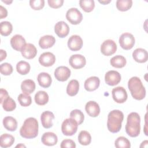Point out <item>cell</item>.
<instances>
[{"instance_id":"cell-1","label":"cell","mask_w":148,"mask_h":148,"mask_svg":"<svg viewBox=\"0 0 148 148\" xmlns=\"http://www.w3.org/2000/svg\"><path fill=\"white\" fill-rule=\"evenodd\" d=\"M39 124L34 117H28L25 120L20 130L21 136L26 139H33L38 135Z\"/></svg>"},{"instance_id":"cell-2","label":"cell","mask_w":148,"mask_h":148,"mask_svg":"<svg viewBox=\"0 0 148 148\" xmlns=\"http://www.w3.org/2000/svg\"><path fill=\"white\" fill-rule=\"evenodd\" d=\"M140 118L136 112H131L127 116L125 125L126 133L131 137L138 136L140 131Z\"/></svg>"},{"instance_id":"cell-3","label":"cell","mask_w":148,"mask_h":148,"mask_svg":"<svg viewBox=\"0 0 148 148\" xmlns=\"http://www.w3.org/2000/svg\"><path fill=\"white\" fill-rule=\"evenodd\" d=\"M124 119L123 113L119 110H113L108 116L107 127L112 133L120 131L121 128V123Z\"/></svg>"},{"instance_id":"cell-4","label":"cell","mask_w":148,"mask_h":148,"mask_svg":"<svg viewBox=\"0 0 148 148\" xmlns=\"http://www.w3.org/2000/svg\"><path fill=\"white\" fill-rule=\"evenodd\" d=\"M128 87L132 97L136 100H142L146 96V90L140 79L136 76L132 77L128 82Z\"/></svg>"},{"instance_id":"cell-5","label":"cell","mask_w":148,"mask_h":148,"mask_svg":"<svg viewBox=\"0 0 148 148\" xmlns=\"http://www.w3.org/2000/svg\"><path fill=\"white\" fill-rule=\"evenodd\" d=\"M78 125L77 122L73 119L71 117L66 119L62 123V132L65 136H72L77 132Z\"/></svg>"},{"instance_id":"cell-6","label":"cell","mask_w":148,"mask_h":148,"mask_svg":"<svg viewBox=\"0 0 148 148\" xmlns=\"http://www.w3.org/2000/svg\"><path fill=\"white\" fill-rule=\"evenodd\" d=\"M119 42L122 49L125 50H128L134 47L135 39L132 34L128 32H125L120 36Z\"/></svg>"},{"instance_id":"cell-7","label":"cell","mask_w":148,"mask_h":148,"mask_svg":"<svg viewBox=\"0 0 148 148\" xmlns=\"http://www.w3.org/2000/svg\"><path fill=\"white\" fill-rule=\"evenodd\" d=\"M66 18L72 24L77 25L82 21L83 15L77 8H72L66 12Z\"/></svg>"},{"instance_id":"cell-8","label":"cell","mask_w":148,"mask_h":148,"mask_svg":"<svg viewBox=\"0 0 148 148\" xmlns=\"http://www.w3.org/2000/svg\"><path fill=\"white\" fill-rule=\"evenodd\" d=\"M117 50V45L112 39L105 40L101 46V53L106 56H110L115 53Z\"/></svg>"},{"instance_id":"cell-9","label":"cell","mask_w":148,"mask_h":148,"mask_svg":"<svg viewBox=\"0 0 148 148\" xmlns=\"http://www.w3.org/2000/svg\"><path fill=\"white\" fill-rule=\"evenodd\" d=\"M112 95L113 100L119 103L125 102L128 98L127 92L125 89L123 87H117L112 91Z\"/></svg>"},{"instance_id":"cell-10","label":"cell","mask_w":148,"mask_h":148,"mask_svg":"<svg viewBox=\"0 0 148 148\" xmlns=\"http://www.w3.org/2000/svg\"><path fill=\"white\" fill-rule=\"evenodd\" d=\"M69 65L74 69H81L86 64V58L81 54H74L71 56L69 60Z\"/></svg>"},{"instance_id":"cell-11","label":"cell","mask_w":148,"mask_h":148,"mask_svg":"<svg viewBox=\"0 0 148 148\" xmlns=\"http://www.w3.org/2000/svg\"><path fill=\"white\" fill-rule=\"evenodd\" d=\"M121 80V75L117 71H109L105 75V81L109 86H116L120 83Z\"/></svg>"},{"instance_id":"cell-12","label":"cell","mask_w":148,"mask_h":148,"mask_svg":"<svg viewBox=\"0 0 148 148\" xmlns=\"http://www.w3.org/2000/svg\"><path fill=\"white\" fill-rule=\"evenodd\" d=\"M71 76V70L66 66H60L54 71V76L60 82H65Z\"/></svg>"},{"instance_id":"cell-13","label":"cell","mask_w":148,"mask_h":148,"mask_svg":"<svg viewBox=\"0 0 148 148\" xmlns=\"http://www.w3.org/2000/svg\"><path fill=\"white\" fill-rule=\"evenodd\" d=\"M83 40L82 38L77 35H72L68 40V46L72 51H78L83 46Z\"/></svg>"},{"instance_id":"cell-14","label":"cell","mask_w":148,"mask_h":148,"mask_svg":"<svg viewBox=\"0 0 148 148\" xmlns=\"http://www.w3.org/2000/svg\"><path fill=\"white\" fill-rule=\"evenodd\" d=\"M54 31L58 37L63 38L68 35L69 32V27L65 21H60L56 24L54 26Z\"/></svg>"},{"instance_id":"cell-15","label":"cell","mask_w":148,"mask_h":148,"mask_svg":"<svg viewBox=\"0 0 148 148\" xmlns=\"http://www.w3.org/2000/svg\"><path fill=\"white\" fill-rule=\"evenodd\" d=\"M39 62L43 66H51L56 62V57L52 53L45 52L40 56Z\"/></svg>"},{"instance_id":"cell-16","label":"cell","mask_w":148,"mask_h":148,"mask_svg":"<svg viewBox=\"0 0 148 148\" xmlns=\"http://www.w3.org/2000/svg\"><path fill=\"white\" fill-rule=\"evenodd\" d=\"M25 44V40L21 35H15L10 39L11 46L16 51H21Z\"/></svg>"},{"instance_id":"cell-17","label":"cell","mask_w":148,"mask_h":148,"mask_svg":"<svg viewBox=\"0 0 148 148\" xmlns=\"http://www.w3.org/2000/svg\"><path fill=\"white\" fill-rule=\"evenodd\" d=\"M85 110L88 115L92 117H97L100 113V108L98 103L93 101H88L86 103Z\"/></svg>"},{"instance_id":"cell-18","label":"cell","mask_w":148,"mask_h":148,"mask_svg":"<svg viewBox=\"0 0 148 148\" xmlns=\"http://www.w3.org/2000/svg\"><path fill=\"white\" fill-rule=\"evenodd\" d=\"M54 119V114L50 111H45L40 116V121L42 126L45 128H50L53 125V120Z\"/></svg>"},{"instance_id":"cell-19","label":"cell","mask_w":148,"mask_h":148,"mask_svg":"<svg viewBox=\"0 0 148 148\" xmlns=\"http://www.w3.org/2000/svg\"><path fill=\"white\" fill-rule=\"evenodd\" d=\"M21 53L24 58L30 60L34 58L36 56L37 54V50L33 44L26 43Z\"/></svg>"},{"instance_id":"cell-20","label":"cell","mask_w":148,"mask_h":148,"mask_svg":"<svg viewBox=\"0 0 148 148\" xmlns=\"http://www.w3.org/2000/svg\"><path fill=\"white\" fill-rule=\"evenodd\" d=\"M132 57L136 62L139 63H144L147 61L148 53L145 49L138 48L133 51Z\"/></svg>"},{"instance_id":"cell-21","label":"cell","mask_w":148,"mask_h":148,"mask_svg":"<svg viewBox=\"0 0 148 148\" xmlns=\"http://www.w3.org/2000/svg\"><path fill=\"white\" fill-rule=\"evenodd\" d=\"M100 84V80L97 76H91L84 82V88L87 91H93L97 90Z\"/></svg>"},{"instance_id":"cell-22","label":"cell","mask_w":148,"mask_h":148,"mask_svg":"<svg viewBox=\"0 0 148 148\" xmlns=\"http://www.w3.org/2000/svg\"><path fill=\"white\" fill-rule=\"evenodd\" d=\"M41 141L43 145L48 146H51L57 144L58 142V138L54 133L47 132L43 134L41 138Z\"/></svg>"},{"instance_id":"cell-23","label":"cell","mask_w":148,"mask_h":148,"mask_svg":"<svg viewBox=\"0 0 148 148\" xmlns=\"http://www.w3.org/2000/svg\"><path fill=\"white\" fill-rule=\"evenodd\" d=\"M56 42V39L53 35H46L41 37L39 40V46L43 49H49Z\"/></svg>"},{"instance_id":"cell-24","label":"cell","mask_w":148,"mask_h":148,"mask_svg":"<svg viewBox=\"0 0 148 148\" xmlns=\"http://www.w3.org/2000/svg\"><path fill=\"white\" fill-rule=\"evenodd\" d=\"M37 80L39 86L46 88L49 87L52 82V79L50 75L46 72L40 73L38 75Z\"/></svg>"},{"instance_id":"cell-25","label":"cell","mask_w":148,"mask_h":148,"mask_svg":"<svg viewBox=\"0 0 148 148\" xmlns=\"http://www.w3.org/2000/svg\"><path fill=\"white\" fill-rule=\"evenodd\" d=\"M35 83L31 79L24 80L21 84V89L23 93L31 94L35 90Z\"/></svg>"},{"instance_id":"cell-26","label":"cell","mask_w":148,"mask_h":148,"mask_svg":"<svg viewBox=\"0 0 148 148\" xmlns=\"http://www.w3.org/2000/svg\"><path fill=\"white\" fill-rule=\"evenodd\" d=\"M3 125L7 130L14 131L17 128V121L15 118L12 116H7L3 119Z\"/></svg>"},{"instance_id":"cell-27","label":"cell","mask_w":148,"mask_h":148,"mask_svg":"<svg viewBox=\"0 0 148 148\" xmlns=\"http://www.w3.org/2000/svg\"><path fill=\"white\" fill-rule=\"evenodd\" d=\"M35 103L38 105H45L49 101V95L44 91H39L35 95Z\"/></svg>"},{"instance_id":"cell-28","label":"cell","mask_w":148,"mask_h":148,"mask_svg":"<svg viewBox=\"0 0 148 148\" xmlns=\"http://www.w3.org/2000/svg\"><path fill=\"white\" fill-rule=\"evenodd\" d=\"M110 65L116 68H121L125 66L127 63L125 58L120 55H117L112 57L110 60Z\"/></svg>"},{"instance_id":"cell-29","label":"cell","mask_w":148,"mask_h":148,"mask_svg":"<svg viewBox=\"0 0 148 148\" xmlns=\"http://www.w3.org/2000/svg\"><path fill=\"white\" fill-rule=\"evenodd\" d=\"M79 90V83L77 80H71L66 87V93L71 97L76 95Z\"/></svg>"},{"instance_id":"cell-30","label":"cell","mask_w":148,"mask_h":148,"mask_svg":"<svg viewBox=\"0 0 148 148\" xmlns=\"http://www.w3.org/2000/svg\"><path fill=\"white\" fill-rule=\"evenodd\" d=\"M14 142V138L9 134H3L0 136V146L3 148L10 147Z\"/></svg>"},{"instance_id":"cell-31","label":"cell","mask_w":148,"mask_h":148,"mask_svg":"<svg viewBox=\"0 0 148 148\" xmlns=\"http://www.w3.org/2000/svg\"><path fill=\"white\" fill-rule=\"evenodd\" d=\"M78 141L82 145L87 146L90 145L91 142L90 134L87 131H81L78 135Z\"/></svg>"},{"instance_id":"cell-32","label":"cell","mask_w":148,"mask_h":148,"mask_svg":"<svg viewBox=\"0 0 148 148\" xmlns=\"http://www.w3.org/2000/svg\"><path fill=\"white\" fill-rule=\"evenodd\" d=\"M30 68L29 64L25 61H20L16 65L17 72L21 75H27L29 72Z\"/></svg>"},{"instance_id":"cell-33","label":"cell","mask_w":148,"mask_h":148,"mask_svg":"<svg viewBox=\"0 0 148 148\" xmlns=\"http://www.w3.org/2000/svg\"><path fill=\"white\" fill-rule=\"evenodd\" d=\"M13 30L12 24L7 21H2L0 24V33L2 36H7L9 35Z\"/></svg>"},{"instance_id":"cell-34","label":"cell","mask_w":148,"mask_h":148,"mask_svg":"<svg viewBox=\"0 0 148 148\" xmlns=\"http://www.w3.org/2000/svg\"><path fill=\"white\" fill-rule=\"evenodd\" d=\"M117 9L121 12H125L129 10L132 5V0H117L116 1Z\"/></svg>"},{"instance_id":"cell-35","label":"cell","mask_w":148,"mask_h":148,"mask_svg":"<svg viewBox=\"0 0 148 148\" xmlns=\"http://www.w3.org/2000/svg\"><path fill=\"white\" fill-rule=\"evenodd\" d=\"M80 8L86 12H91L95 7V2L93 0H80L79 1Z\"/></svg>"},{"instance_id":"cell-36","label":"cell","mask_w":148,"mask_h":148,"mask_svg":"<svg viewBox=\"0 0 148 148\" xmlns=\"http://www.w3.org/2000/svg\"><path fill=\"white\" fill-rule=\"evenodd\" d=\"M70 117L75 120L78 125L83 123L84 120V115L83 113L79 109H74L70 113Z\"/></svg>"},{"instance_id":"cell-37","label":"cell","mask_w":148,"mask_h":148,"mask_svg":"<svg viewBox=\"0 0 148 148\" xmlns=\"http://www.w3.org/2000/svg\"><path fill=\"white\" fill-rule=\"evenodd\" d=\"M3 109L6 112H12L16 108L15 101L10 97H8L2 103Z\"/></svg>"},{"instance_id":"cell-38","label":"cell","mask_w":148,"mask_h":148,"mask_svg":"<svg viewBox=\"0 0 148 148\" xmlns=\"http://www.w3.org/2000/svg\"><path fill=\"white\" fill-rule=\"evenodd\" d=\"M114 146L117 148H130L131 143L127 138L124 136H119L115 140Z\"/></svg>"},{"instance_id":"cell-39","label":"cell","mask_w":148,"mask_h":148,"mask_svg":"<svg viewBox=\"0 0 148 148\" xmlns=\"http://www.w3.org/2000/svg\"><path fill=\"white\" fill-rule=\"evenodd\" d=\"M17 100L20 105L24 107L28 106L32 103L31 97L29 94L25 93L19 94L17 98Z\"/></svg>"},{"instance_id":"cell-40","label":"cell","mask_w":148,"mask_h":148,"mask_svg":"<svg viewBox=\"0 0 148 148\" xmlns=\"http://www.w3.org/2000/svg\"><path fill=\"white\" fill-rule=\"evenodd\" d=\"M0 72L1 73L5 75L8 76L12 74L13 72V67L12 65L8 62L3 63L0 66Z\"/></svg>"},{"instance_id":"cell-41","label":"cell","mask_w":148,"mask_h":148,"mask_svg":"<svg viewBox=\"0 0 148 148\" xmlns=\"http://www.w3.org/2000/svg\"><path fill=\"white\" fill-rule=\"evenodd\" d=\"M31 8L35 10H39L43 9L45 6L44 0H31L29 1Z\"/></svg>"},{"instance_id":"cell-42","label":"cell","mask_w":148,"mask_h":148,"mask_svg":"<svg viewBox=\"0 0 148 148\" xmlns=\"http://www.w3.org/2000/svg\"><path fill=\"white\" fill-rule=\"evenodd\" d=\"M61 148L68 147V148H75L76 144L73 140L71 139H64L63 140L60 145Z\"/></svg>"},{"instance_id":"cell-43","label":"cell","mask_w":148,"mask_h":148,"mask_svg":"<svg viewBox=\"0 0 148 148\" xmlns=\"http://www.w3.org/2000/svg\"><path fill=\"white\" fill-rule=\"evenodd\" d=\"M47 2L50 7L54 9H57L62 6L64 3V1L63 0H48Z\"/></svg>"},{"instance_id":"cell-44","label":"cell","mask_w":148,"mask_h":148,"mask_svg":"<svg viewBox=\"0 0 148 148\" xmlns=\"http://www.w3.org/2000/svg\"><path fill=\"white\" fill-rule=\"evenodd\" d=\"M9 94L8 91L3 89V88H1L0 89V98H1V101H0V103L2 104L3 103V102L8 97Z\"/></svg>"},{"instance_id":"cell-45","label":"cell","mask_w":148,"mask_h":148,"mask_svg":"<svg viewBox=\"0 0 148 148\" xmlns=\"http://www.w3.org/2000/svg\"><path fill=\"white\" fill-rule=\"evenodd\" d=\"M8 16V11L6 8L2 5L0 6V19L5 18Z\"/></svg>"},{"instance_id":"cell-46","label":"cell","mask_w":148,"mask_h":148,"mask_svg":"<svg viewBox=\"0 0 148 148\" xmlns=\"http://www.w3.org/2000/svg\"><path fill=\"white\" fill-rule=\"evenodd\" d=\"M0 55H1L0 56V57H1L0 61H2L4 59L6 58L7 54H6V52L5 50H3L2 49H1L0 50Z\"/></svg>"},{"instance_id":"cell-47","label":"cell","mask_w":148,"mask_h":148,"mask_svg":"<svg viewBox=\"0 0 148 148\" xmlns=\"http://www.w3.org/2000/svg\"><path fill=\"white\" fill-rule=\"evenodd\" d=\"M147 143H148V142L147 140H144L143 142H142V144L140 145V147H147Z\"/></svg>"},{"instance_id":"cell-48","label":"cell","mask_w":148,"mask_h":148,"mask_svg":"<svg viewBox=\"0 0 148 148\" xmlns=\"http://www.w3.org/2000/svg\"><path fill=\"white\" fill-rule=\"evenodd\" d=\"M110 2H111L110 0H109V1L105 0V1H99V2L102 3V4H103V5H106V4L109 3H110Z\"/></svg>"},{"instance_id":"cell-49","label":"cell","mask_w":148,"mask_h":148,"mask_svg":"<svg viewBox=\"0 0 148 148\" xmlns=\"http://www.w3.org/2000/svg\"><path fill=\"white\" fill-rule=\"evenodd\" d=\"M2 1L3 2H5V3H6V4H8V5H9L10 3H11L12 2V1H3V0H2Z\"/></svg>"},{"instance_id":"cell-50","label":"cell","mask_w":148,"mask_h":148,"mask_svg":"<svg viewBox=\"0 0 148 148\" xmlns=\"http://www.w3.org/2000/svg\"><path fill=\"white\" fill-rule=\"evenodd\" d=\"M16 147H25L24 145H22V144H20V145H17Z\"/></svg>"}]
</instances>
